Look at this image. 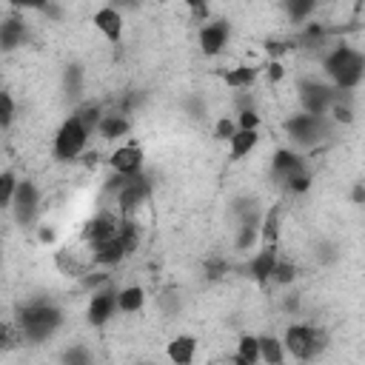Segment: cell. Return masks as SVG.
Here are the masks:
<instances>
[{"label": "cell", "mask_w": 365, "mask_h": 365, "mask_svg": "<svg viewBox=\"0 0 365 365\" xmlns=\"http://www.w3.org/2000/svg\"><path fill=\"white\" fill-rule=\"evenodd\" d=\"M319 66L325 80L339 91H356L365 77V54L351 43H334L319 51Z\"/></svg>", "instance_id": "obj_1"}, {"label": "cell", "mask_w": 365, "mask_h": 365, "mask_svg": "<svg viewBox=\"0 0 365 365\" xmlns=\"http://www.w3.org/2000/svg\"><path fill=\"white\" fill-rule=\"evenodd\" d=\"M66 317H63V308L51 299H29L17 308V317H14V325L20 331V339L26 342H46L51 339L60 328H63Z\"/></svg>", "instance_id": "obj_2"}, {"label": "cell", "mask_w": 365, "mask_h": 365, "mask_svg": "<svg viewBox=\"0 0 365 365\" xmlns=\"http://www.w3.org/2000/svg\"><path fill=\"white\" fill-rule=\"evenodd\" d=\"M282 131H285L288 143H291L297 151H305V148H317V145H322L325 140H331L334 131H336V123H334L328 114L294 111V114L285 117Z\"/></svg>", "instance_id": "obj_3"}, {"label": "cell", "mask_w": 365, "mask_h": 365, "mask_svg": "<svg viewBox=\"0 0 365 365\" xmlns=\"http://www.w3.org/2000/svg\"><path fill=\"white\" fill-rule=\"evenodd\" d=\"M282 348H285V356L311 362L328 348V334L311 322H291L282 334Z\"/></svg>", "instance_id": "obj_4"}, {"label": "cell", "mask_w": 365, "mask_h": 365, "mask_svg": "<svg viewBox=\"0 0 365 365\" xmlns=\"http://www.w3.org/2000/svg\"><path fill=\"white\" fill-rule=\"evenodd\" d=\"M88 137H91V131L83 125V120L77 117V111H71V114L60 123V128L54 131L51 151H54V157H57V160L71 163V160H77V157L86 151Z\"/></svg>", "instance_id": "obj_5"}, {"label": "cell", "mask_w": 365, "mask_h": 365, "mask_svg": "<svg viewBox=\"0 0 365 365\" xmlns=\"http://www.w3.org/2000/svg\"><path fill=\"white\" fill-rule=\"evenodd\" d=\"M294 91L299 100V111H308V114H328V108L336 97V88L328 80L311 77V74H302L294 83Z\"/></svg>", "instance_id": "obj_6"}, {"label": "cell", "mask_w": 365, "mask_h": 365, "mask_svg": "<svg viewBox=\"0 0 365 365\" xmlns=\"http://www.w3.org/2000/svg\"><path fill=\"white\" fill-rule=\"evenodd\" d=\"M9 211L20 228H31L40 217V185L34 180H17Z\"/></svg>", "instance_id": "obj_7"}, {"label": "cell", "mask_w": 365, "mask_h": 365, "mask_svg": "<svg viewBox=\"0 0 365 365\" xmlns=\"http://www.w3.org/2000/svg\"><path fill=\"white\" fill-rule=\"evenodd\" d=\"M305 171H308L305 157H302L297 148L282 145V148H277V151L271 154V180H274V182L285 185L288 180H294L297 174H305Z\"/></svg>", "instance_id": "obj_8"}, {"label": "cell", "mask_w": 365, "mask_h": 365, "mask_svg": "<svg viewBox=\"0 0 365 365\" xmlns=\"http://www.w3.org/2000/svg\"><path fill=\"white\" fill-rule=\"evenodd\" d=\"M114 311H117V288H114L111 282H103L100 288H94L91 299H88L86 319H88L94 328H100V325H106V322L114 317Z\"/></svg>", "instance_id": "obj_9"}, {"label": "cell", "mask_w": 365, "mask_h": 365, "mask_svg": "<svg viewBox=\"0 0 365 365\" xmlns=\"http://www.w3.org/2000/svg\"><path fill=\"white\" fill-rule=\"evenodd\" d=\"M228 37H231L228 20H208V23L200 29V34H197L200 51H202L205 57H217V54L228 46Z\"/></svg>", "instance_id": "obj_10"}, {"label": "cell", "mask_w": 365, "mask_h": 365, "mask_svg": "<svg viewBox=\"0 0 365 365\" xmlns=\"http://www.w3.org/2000/svg\"><path fill=\"white\" fill-rule=\"evenodd\" d=\"M91 23H94V29L111 43V46H117L120 40H123V29H125V23H123V11H117L114 6H100L94 14H91Z\"/></svg>", "instance_id": "obj_11"}, {"label": "cell", "mask_w": 365, "mask_h": 365, "mask_svg": "<svg viewBox=\"0 0 365 365\" xmlns=\"http://www.w3.org/2000/svg\"><path fill=\"white\" fill-rule=\"evenodd\" d=\"M26 40H29V26H26L20 11H14V14L0 20V51H6V54L17 51Z\"/></svg>", "instance_id": "obj_12"}, {"label": "cell", "mask_w": 365, "mask_h": 365, "mask_svg": "<svg viewBox=\"0 0 365 365\" xmlns=\"http://www.w3.org/2000/svg\"><path fill=\"white\" fill-rule=\"evenodd\" d=\"M143 163H145V151L140 145H134V143L117 145L111 151V157H108V165L117 174H137V171H143Z\"/></svg>", "instance_id": "obj_13"}, {"label": "cell", "mask_w": 365, "mask_h": 365, "mask_svg": "<svg viewBox=\"0 0 365 365\" xmlns=\"http://www.w3.org/2000/svg\"><path fill=\"white\" fill-rule=\"evenodd\" d=\"M277 257H279L277 245H262V242H259V248L251 254V259H248V265H245L248 277H251L254 282L265 285V282L271 279V271H274V262H277Z\"/></svg>", "instance_id": "obj_14"}, {"label": "cell", "mask_w": 365, "mask_h": 365, "mask_svg": "<svg viewBox=\"0 0 365 365\" xmlns=\"http://www.w3.org/2000/svg\"><path fill=\"white\" fill-rule=\"evenodd\" d=\"M128 131H131V120H128V114H123L117 108L103 111V117H100V123L94 128V134L103 137V140H108V143L111 140H123Z\"/></svg>", "instance_id": "obj_15"}, {"label": "cell", "mask_w": 365, "mask_h": 365, "mask_svg": "<svg viewBox=\"0 0 365 365\" xmlns=\"http://www.w3.org/2000/svg\"><path fill=\"white\" fill-rule=\"evenodd\" d=\"M282 3V14H285V20L291 23V26H305L314 14H317V9H319V3L322 0H279Z\"/></svg>", "instance_id": "obj_16"}, {"label": "cell", "mask_w": 365, "mask_h": 365, "mask_svg": "<svg viewBox=\"0 0 365 365\" xmlns=\"http://www.w3.org/2000/svg\"><path fill=\"white\" fill-rule=\"evenodd\" d=\"M165 356H168L171 362H177V365L194 362V356H197V336H191V334H177V336L168 342Z\"/></svg>", "instance_id": "obj_17"}, {"label": "cell", "mask_w": 365, "mask_h": 365, "mask_svg": "<svg viewBox=\"0 0 365 365\" xmlns=\"http://www.w3.org/2000/svg\"><path fill=\"white\" fill-rule=\"evenodd\" d=\"M86 91V68L80 63H68L63 68V94L68 103H77Z\"/></svg>", "instance_id": "obj_18"}, {"label": "cell", "mask_w": 365, "mask_h": 365, "mask_svg": "<svg viewBox=\"0 0 365 365\" xmlns=\"http://www.w3.org/2000/svg\"><path fill=\"white\" fill-rule=\"evenodd\" d=\"M259 145V128H237L228 140V148H231V160H242L248 157L254 148Z\"/></svg>", "instance_id": "obj_19"}, {"label": "cell", "mask_w": 365, "mask_h": 365, "mask_svg": "<svg viewBox=\"0 0 365 365\" xmlns=\"http://www.w3.org/2000/svg\"><path fill=\"white\" fill-rule=\"evenodd\" d=\"M259 222L262 220H248V222H237L234 225V251L248 254L251 248L259 245Z\"/></svg>", "instance_id": "obj_20"}, {"label": "cell", "mask_w": 365, "mask_h": 365, "mask_svg": "<svg viewBox=\"0 0 365 365\" xmlns=\"http://www.w3.org/2000/svg\"><path fill=\"white\" fill-rule=\"evenodd\" d=\"M257 77H259V68H257L254 63H242V66L228 68V71L222 74V83H225L228 88L240 91V88H251V86L257 83Z\"/></svg>", "instance_id": "obj_21"}, {"label": "cell", "mask_w": 365, "mask_h": 365, "mask_svg": "<svg viewBox=\"0 0 365 365\" xmlns=\"http://www.w3.org/2000/svg\"><path fill=\"white\" fill-rule=\"evenodd\" d=\"M279 225H282V208L271 205L262 211V222H259V242L262 245H277L279 240Z\"/></svg>", "instance_id": "obj_22"}, {"label": "cell", "mask_w": 365, "mask_h": 365, "mask_svg": "<svg viewBox=\"0 0 365 365\" xmlns=\"http://www.w3.org/2000/svg\"><path fill=\"white\" fill-rule=\"evenodd\" d=\"M257 345H259V359L268 362V365H282L288 356H285V348H282V339L274 336V334H259L257 336Z\"/></svg>", "instance_id": "obj_23"}, {"label": "cell", "mask_w": 365, "mask_h": 365, "mask_svg": "<svg viewBox=\"0 0 365 365\" xmlns=\"http://www.w3.org/2000/svg\"><path fill=\"white\" fill-rule=\"evenodd\" d=\"M143 305H145V291H143V285L117 288V311H120V314H137Z\"/></svg>", "instance_id": "obj_24"}, {"label": "cell", "mask_w": 365, "mask_h": 365, "mask_svg": "<svg viewBox=\"0 0 365 365\" xmlns=\"http://www.w3.org/2000/svg\"><path fill=\"white\" fill-rule=\"evenodd\" d=\"M231 362H237V365H254V362H259V345H257V336L254 334H242L240 336L237 351L231 354Z\"/></svg>", "instance_id": "obj_25"}, {"label": "cell", "mask_w": 365, "mask_h": 365, "mask_svg": "<svg viewBox=\"0 0 365 365\" xmlns=\"http://www.w3.org/2000/svg\"><path fill=\"white\" fill-rule=\"evenodd\" d=\"M297 277H299V268H297L291 259L277 257V262H274V271H271V279H268V282H274V285H279V288H291V285L297 282Z\"/></svg>", "instance_id": "obj_26"}, {"label": "cell", "mask_w": 365, "mask_h": 365, "mask_svg": "<svg viewBox=\"0 0 365 365\" xmlns=\"http://www.w3.org/2000/svg\"><path fill=\"white\" fill-rule=\"evenodd\" d=\"M14 117H17V103H14V97H11L6 88H0V131H9V128L14 125Z\"/></svg>", "instance_id": "obj_27"}, {"label": "cell", "mask_w": 365, "mask_h": 365, "mask_svg": "<svg viewBox=\"0 0 365 365\" xmlns=\"http://www.w3.org/2000/svg\"><path fill=\"white\" fill-rule=\"evenodd\" d=\"M14 188H17V174L11 168H0V208L11 205Z\"/></svg>", "instance_id": "obj_28"}, {"label": "cell", "mask_w": 365, "mask_h": 365, "mask_svg": "<svg viewBox=\"0 0 365 365\" xmlns=\"http://www.w3.org/2000/svg\"><path fill=\"white\" fill-rule=\"evenodd\" d=\"M157 308H160L168 319H174V317H180V311H182V297H180L177 291H165L163 297H157Z\"/></svg>", "instance_id": "obj_29"}, {"label": "cell", "mask_w": 365, "mask_h": 365, "mask_svg": "<svg viewBox=\"0 0 365 365\" xmlns=\"http://www.w3.org/2000/svg\"><path fill=\"white\" fill-rule=\"evenodd\" d=\"M237 128H259V123H262V117H259V111L254 108V106H248V108H237Z\"/></svg>", "instance_id": "obj_30"}, {"label": "cell", "mask_w": 365, "mask_h": 365, "mask_svg": "<svg viewBox=\"0 0 365 365\" xmlns=\"http://www.w3.org/2000/svg\"><path fill=\"white\" fill-rule=\"evenodd\" d=\"M63 359L68 362V365H86V362H91V351L86 348V345H68L66 351H63Z\"/></svg>", "instance_id": "obj_31"}, {"label": "cell", "mask_w": 365, "mask_h": 365, "mask_svg": "<svg viewBox=\"0 0 365 365\" xmlns=\"http://www.w3.org/2000/svg\"><path fill=\"white\" fill-rule=\"evenodd\" d=\"M182 108H185V114H188L191 120H205V117H208V106H205L202 97H185V100H182Z\"/></svg>", "instance_id": "obj_32"}, {"label": "cell", "mask_w": 365, "mask_h": 365, "mask_svg": "<svg viewBox=\"0 0 365 365\" xmlns=\"http://www.w3.org/2000/svg\"><path fill=\"white\" fill-rule=\"evenodd\" d=\"M339 259V251H336V245L334 242H328V240H322L319 245H317V262H322V265H331V262H336Z\"/></svg>", "instance_id": "obj_33"}, {"label": "cell", "mask_w": 365, "mask_h": 365, "mask_svg": "<svg viewBox=\"0 0 365 365\" xmlns=\"http://www.w3.org/2000/svg\"><path fill=\"white\" fill-rule=\"evenodd\" d=\"M237 131V123L231 117H220L217 125H214V137L217 140H231V134Z\"/></svg>", "instance_id": "obj_34"}, {"label": "cell", "mask_w": 365, "mask_h": 365, "mask_svg": "<svg viewBox=\"0 0 365 365\" xmlns=\"http://www.w3.org/2000/svg\"><path fill=\"white\" fill-rule=\"evenodd\" d=\"M222 274H228V262L225 259H208L205 262V277L208 279H220Z\"/></svg>", "instance_id": "obj_35"}, {"label": "cell", "mask_w": 365, "mask_h": 365, "mask_svg": "<svg viewBox=\"0 0 365 365\" xmlns=\"http://www.w3.org/2000/svg\"><path fill=\"white\" fill-rule=\"evenodd\" d=\"M37 240H40L43 245H51V242L57 240V231H54V225H40V228H37Z\"/></svg>", "instance_id": "obj_36"}, {"label": "cell", "mask_w": 365, "mask_h": 365, "mask_svg": "<svg viewBox=\"0 0 365 365\" xmlns=\"http://www.w3.org/2000/svg\"><path fill=\"white\" fill-rule=\"evenodd\" d=\"M108 6H114L117 11H137L140 0H108Z\"/></svg>", "instance_id": "obj_37"}, {"label": "cell", "mask_w": 365, "mask_h": 365, "mask_svg": "<svg viewBox=\"0 0 365 365\" xmlns=\"http://www.w3.org/2000/svg\"><path fill=\"white\" fill-rule=\"evenodd\" d=\"M265 74H268V80H271V83H279V80H282V74H285V68H282V63H277V60H274V63H268V71H265Z\"/></svg>", "instance_id": "obj_38"}, {"label": "cell", "mask_w": 365, "mask_h": 365, "mask_svg": "<svg viewBox=\"0 0 365 365\" xmlns=\"http://www.w3.org/2000/svg\"><path fill=\"white\" fill-rule=\"evenodd\" d=\"M282 308L288 311V314H297L299 311V294H285V299H282Z\"/></svg>", "instance_id": "obj_39"}, {"label": "cell", "mask_w": 365, "mask_h": 365, "mask_svg": "<svg viewBox=\"0 0 365 365\" xmlns=\"http://www.w3.org/2000/svg\"><path fill=\"white\" fill-rule=\"evenodd\" d=\"M351 202H354V205H362V202H365V182H354V188H351Z\"/></svg>", "instance_id": "obj_40"}, {"label": "cell", "mask_w": 365, "mask_h": 365, "mask_svg": "<svg viewBox=\"0 0 365 365\" xmlns=\"http://www.w3.org/2000/svg\"><path fill=\"white\" fill-rule=\"evenodd\" d=\"M46 3H48V0H20V6H17V9H29V11H43V9H46Z\"/></svg>", "instance_id": "obj_41"}, {"label": "cell", "mask_w": 365, "mask_h": 365, "mask_svg": "<svg viewBox=\"0 0 365 365\" xmlns=\"http://www.w3.org/2000/svg\"><path fill=\"white\" fill-rule=\"evenodd\" d=\"M185 6H188L191 11H197V14H200V11H205V6H208V0H185Z\"/></svg>", "instance_id": "obj_42"}, {"label": "cell", "mask_w": 365, "mask_h": 365, "mask_svg": "<svg viewBox=\"0 0 365 365\" xmlns=\"http://www.w3.org/2000/svg\"><path fill=\"white\" fill-rule=\"evenodd\" d=\"M9 3H11V6H14V9H17V6H20V0H9Z\"/></svg>", "instance_id": "obj_43"}]
</instances>
